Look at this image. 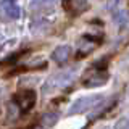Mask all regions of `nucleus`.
Here are the masks:
<instances>
[{
  "label": "nucleus",
  "mask_w": 129,
  "mask_h": 129,
  "mask_svg": "<svg viewBox=\"0 0 129 129\" xmlns=\"http://www.w3.org/2000/svg\"><path fill=\"white\" fill-rule=\"evenodd\" d=\"M102 95H89V97H82V99H78L73 107L70 108V115H74V113H84L86 110L92 108L94 105L99 103V100H102Z\"/></svg>",
  "instance_id": "obj_2"
},
{
  "label": "nucleus",
  "mask_w": 129,
  "mask_h": 129,
  "mask_svg": "<svg viewBox=\"0 0 129 129\" xmlns=\"http://www.w3.org/2000/svg\"><path fill=\"white\" fill-rule=\"evenodd\" d=\"M116 129H129V119H121L116 123Z\"/></svg>",
  "instance_id": "obj_8"
},
{
  "label": "nucleus",
  "mask_w": 129,
  "mask_h": 129,
  "mask_svg": "<svg viewBox=\"0 0 129 129\" xmlns=\"http://www.w3.org/2000/svg\"><path fill=\"white\" fill-rule=\"evenodd\" d=\"M15 103L18 105V108L23 113L29 111L31 108L34 107V103H36V92L34 90H29V89L18 92V94L15 95Z\"/></svg>",
  "instance_id": "obj_1"
},
{
  "label": "nucleus",
  "mask_w": 129,
  "mask_h": 129,
  "mask_svg": "<svg viewBox=\"0 0 129 129\" xmlns=\"http://www.w3.org/2000/svg\"><path fill=\"white\" fill-rule=\"evenodd\" d=\"M56 119H58V115H56V113H47V116H45L44 121H47L48 126H52L53 123H56Z\"/></svg>",
  "instance_id": "obj_7"
},
{
  "label": "nucleus",
  "mask_w": 129,
  "mask_h": 129,
  "mask_svg": "<svg viewBox=\"0 0 129 129\" xmlns=\"http://www.w3.org/2000/svg\"><path fill=\"white\" fill-rule=\"evenodd\" d=\"M63 5L66 8V11L70 13H84V11L89 8V3L87 0H63Z\"/></svg>",
  "instance_id": "obj_4"
},
{
  "label": "nucleus",
  "mask_w": 129,
  "mask_h": 129,
  "mask_svg": "<svg viewBox=\"0 0 129 129\" xmlns=\"http://www.w3.org/2000/svg\"><path fill=\"white\" fill-rule=\"evenodd\" d=\"M0 5H2V11L8 18H11V19L19 18V7L16 5V0H2Z\"/></svg>",
  "instance_id": "obj_5"
},
{
  "label": "nucleus",
  "mask_w": 129,
  "mask_h": 129,
  "mask_svg": "<svg viewBox=\"0 0 129 129\" xmlns=\"http://www.w3.org/2000/svg\"><path fill=\"white\" fill-rule=\"evenodd\" d=\"M108 82V73L107 71H95L92 74H89L84 78L82 84L86 87H99V86H103V84Z\"/></svg>",
  "instance_id": "obj_3"
},
{
  "label": "nucleus",
  "mask_w": 129,
  "mask_h": 129,
  "mask_svg": "<svg viewBox=\"0 0 129 129\" xmlns=\"http://www.w3.org/2000/svg\"><path fill=\"white\" fill-rule=\"evenodd\" d=\"M71 56V47L70 45H60L52 52V60L55 63H64Z\"/></svg>",
  "instance_id": "obj_6"
}]
</instances>
